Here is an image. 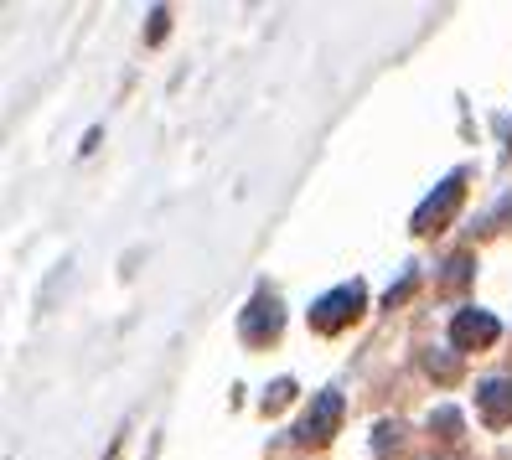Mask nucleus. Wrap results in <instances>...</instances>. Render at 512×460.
<instances>
[{"mask_svg": "<svg viewBox=\"0 0 512 460\" xmlns=\"http://www.w3.org/2000/svg\"><path fill=\"white\" fill-rule=\"evenodd\" d=\"M363 305H368V290L363 285H337L331 295H321L316 305H311V326L321 331V336H331V331H342V326H352L357 316H363Z\"/></svg>", "mask_w": 512, "mask_h": 460, "instance_id": "1", "label": "nucleus"}, {"mask_svg": "<svg viewBox=\"0 0 512 460\" xmlns=\"http://www.w3.org/2000/svg\"><path fill=\"white\" fill-rule=\"evenodd\" d=\"M342 414H347L342 393H331V388L316 393V398H311V409L300 414V424H295V440H300V445H326V440H337Z\"/></svg>", "mask_w": 512, "mask_h": 460, "instance_id": "2", "label": "nucleus"}, {"mask_svg": "<svg viewBox=\"0 0 512 460\" xmlns=\"http://www.w3.org/2000/svg\"><path fill=\"white\" fill-rule=\"evenodd\" d=\"M461 197H466V171H450L440 187H435L425 202H419V212H414V233H435V228H445L450 218H456Z\"/></svg>", "mask_w": 512, "mask_h": 460, "instance_id": "3", "label": "nucleus"}, {"mask_svg": "<svg viewBox=\"0 0 512 460\" xmlns=\"http://www.w3.org/2000/svg\"><path fill=\"white\" fill-rule=\"evenodd\" d=\"M238 331H244V342H249V347L275 342V336L285 331L280 300H275V295H254V300H249V311H244V321H238Z\"/></svg>", "mask_w": 512, "mask_h": 460, "instance_id": "4", "label": "nucleus"}, {"mask_svg": "<svg viewBox=\"0 0 512 460\" xmlns=\"http://www.w3.org/2000/svg\"><path fill=\"white\" fill-rule=\"evenodd\" d=\"M497 336H502L497 316H492V311H476V305H466V311H456V321H450V342H456L461 352L492 347Z\"/></svg>", "mask_w": 512, "mask_h": 460, "instance_id": "5", "label": "nucleus"}, {"mask_svg": "<svg viewBox=\"0 0 512 460\" xmlns=\"http://www.w3.org/2000/svg\"><path fill=\"white\" fill-rule=\"evenodd\" d=\"M476 404H481V419L492 429H507L512 424V378H487L476 388Z\"/></svg>", "mask_w": 512, "mask_h": 460, "instance_id": "6", "label": "nucleus"}, {"mask_svg": "<svg viewBox=\"0 0 512 460\" xmlns=\"http://www.w3.org/2000/svg\"><path fill=\"white\" fill-rule=\"evenodd\" d=\"M425 373H430V378H440V383H456L461 362H456V357H445V352H430V357H425Z\"/></svg>", "mask_w": 512, "mask_h": 460, "instance_id": "7", "label": "nucleus"}, {"mask_svg": "<svg viewBox=\"0 0 512 460\" xmlns=\"http://www.w3.org/2000/svg\"><path fill=\"white\" fill-rule=\"evenodd\" d=\"M290 393H295V383H290V378H280L275 388L264 393V414H269V409H285V404H290Z\"/></svg>", "mask_w": 512, "mask_h": 460, "instance_id": "8", "label": "nucleus"}, {"mask_svg": "<svg viewBox=\"0 0 512 460\" xmlns=\"http://www.w3.org/2000/svg\"><path fill=\"white\" fill-rule=\"evenodd\" d=\"M430 424H435V429H445V440H456V435H461V414H456V409H440Z\"/></svg>", "mask_w": 512, "mask_h": 460, "instance_id": "9", "label": "nucleus"}, {"mask_svg": "<svg viewBox=\"0 0 512 460\" xmlns=\"http://www.w3.org/2000/svg\"><path fill=\"white\" fill-rule=\"evenodd\" d=\"M409 290H414V274H404V280H399L394 290H388V300H383V305L394 311V305H404V300H409Z\"/></svg>", "mask_w": 512, "mask_h": 460, "instance_id": "10", "label": "nucleus"}, {"mask_svg": "<svg viewBox=\"0 0 512 460\" xmlns=\"http://www.w3.org/2000/svg\"><path fill=\"white\" fill-rule=\"evenodd\" d=\"M166 21H171V16H166L161 6H156V11H150V42H161V37H166Z\"/></svg>", "mask_w": 512, "mask_h": 460, "instance_id": "11", "label": "nucleus"}, {"mask_svg": "<svg viewBox=\"0 0 512 460\" xmlns=\"http://www.w3.org/2000/svg\"><path fill=\"white\" fill-rule=\"evenodd\" d=\"M466 274H471V259H466V254H461V259H450V285H461Z\"/></svg>", "mask_w": 512, "mask_h": 460, "instance_id": "12", "label": "nucleus"}, {"mask_svg": "<svg viewBox=\"0 0 512 460\" xmlns=\"http://www.w3.org/2000/svg\"><path fill=\"white\" fill-rule=\"evenodd\" d=\"M507 145H512V135H507Z\"/></svg>", "mask_w": 512, "mask_h": 460, "instance_id": "13", "label": "nucleus"}]
</instances>
